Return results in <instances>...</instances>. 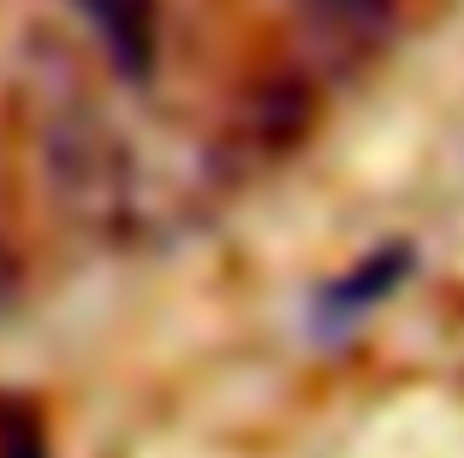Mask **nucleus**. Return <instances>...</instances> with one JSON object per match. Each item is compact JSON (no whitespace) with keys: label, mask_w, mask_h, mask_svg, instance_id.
<instances>
[{"label":"nucleus","mask_w":464,"mask_h":458,"mask_svg":"<svg viewBox=\"0 0 464 458\" xmlns=\"http://www.w3.org/2000/svg\"><path fill=\"white\" fill-rule=\"evenodd\" d=\"M322 72H357L393 42L399 6L393 0H280Z\"/></svg>","instance_id":"f257e3e1"},{"label":"nucleus","mask_w":464,"mask_h":458,"mask_svg":"<svg viewBox=\"0 0 464 458\" xmlns=\"http://www.w3.org/2000/svg\"><path fill=\"white\" fill-rule=\"evenodd\" d=\"M90 30L102 36V54L113 60L120 78H150L155 66V36H161V18H155V0H78Z\"/></svg>","instance_id":"f03ea898"},{"label":"nucleus","mask_w":464,"mask_h":458,"mask_svg":"<svg viewBox=\"0 0 464 458\" xmlns=\"http://www.w3.org/2000/svg\"><path fill=\"white\" fill-rule=\"evenodd\" d=\"M405 274H411V250H405V244H393V250L357 262L352 274H340V280L322 286V297H315V316H322V322H357V316H363L369 304H382V297L393 292Z\"/></svg>","instance_id":"7ed1b4c3"},{"label":"nucleus","mask_w":464,"mask_h":458,"mask_svg":"<svg viewBox=\"0 0 464 458\" xmlns=\"http://www.w3.org/2000/svg\"><path fill=\"white\" fill-rule=\"evenodd\" d=\"M0 458H48L42 411L24 393H0Z\"/></svg>","instance_id":"20e7f679"}]
</instances>
